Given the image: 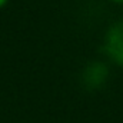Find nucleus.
Listing matches in <instances>:
<instances>
[{
  "label": "nucleus",
  "mask_w": 123,
  "mask_h": 123,
  "mask_svg": "<svg viewBox=\"0 0 123 123\" xmlns=\"http://www.w3.org/2000/svg\"><path fill=\"white\" fill-rule=\"evenodd\" d=\"M105 50L112 60L123 67V19L110 26L105 37Z\"/></svg>",
  "instance_id": "obj_1"
},
{
  "label": "nucleus",
  "mask_w": 123,
  "mask_h": 123,
  "mask_svg": "<svg viewBox=\"0 0 123 123\" xmlns=\"http://www.w3.org/2000/svg\"><path fill=\"white\" fill-rule=\"evenodd\" d=\"M6 3H7V0H0V7H3Z\"/></svg>",
  "instance_id": "obj_2"
},
{
  "label": "nucleus",
  "mask_w": 123,
  "mask_h": 123,
  "mask_svg": "<svg viewBox=\"0 0 123 123\" xmlns=\"http://www.w3.org/2000/svg\"><path fill=\"white\" fill-rule=\"evenodd\" d=\"M112 1H115V3H123V0H112Z\"/></svg>",
  "instance_id": "obj_3"
}]
</instances>
